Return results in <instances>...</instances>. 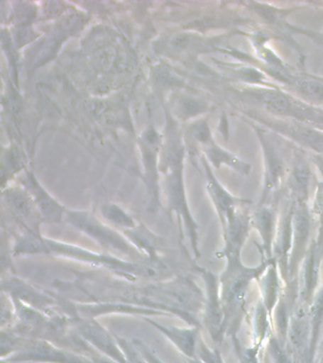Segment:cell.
I'll return each mask as SVG.
<instances>
[{
    "instance_id": "obj_3",
    "label": "cell",
    "mask_w": 323,
    "mask_h": 363,
    "mask_svg": "<svg viewBox=\"0 0 323 363\" xmlns=\"http://www.w3.org/2000/svg\"><path fill=\"white\" fill-rule=\"evenodd\" d=\"M274 258L265 259L256 267L243 265L242 259L226 260L225 271L221 274L220 295L224 308V336H237L243 318L246 316V294L253 280L259 279Z\"/></svg>"
},
{
    "instance_id": "obj_5",
    "label": "cell",
    "mask_w": 323,
    "mask_h": 363,
    "mask_svg": "<svg viewBox=\"0 0 323 363\" xmlns=\"http://www.w3.org/2000/svg\"><path fill=\"white\" fill-rule=\"evenodd\" d=\"M183 159L167 161L166 195L170 210L174 212L180 223V238L188 237L195 258L200 257L198 224L192 217L187 200L185 184L183 180Z\"/></svg>"
},
{
    "instance_id": "obj_17",
    "label": "cell",
    "mask_w": 323,
    "mask_h": 363,
    "mask_svg": "<svg viewBox=\"0 0 323 363\" xmlns=\"http://www.w3.org/2000/svg\"><path fill=\"white\" fill-rule=\"evenodd\" d=\"M252 118L259 121L261 123L272 128V129L283 133L297 143L313 150L314 152L323 153V130L317 129L310 125L303 123L297 121H283L280 118H258L251 116Z\"/></svg>"
},
{
    "instance_id": "obj_27",
    "label": "cell",
    "mask_w": 323,
    "mask_h": 363,
    "mask_svg": "<svg viewBox=\"0 0 323 363\" xmlns=\"http://www.w3.org/2000/svg\"><path fill=\"white\" fill-rule=\"evenodd\" d=\"M253 345L262 347L263 342L272 336V316L263 305L262 300L258 301L251 316Z\"/></svg>"
},
{
    "instance_id": "obj_16",
    "label": "cell",
    "mask_w": 323,
    "mask_h": 363,
    "mask_svg": "<svg viewBox=\"0 0 323 363\" xmlns=\"http://www.w3.org/2000/svg\"><path fill=\"white\" fill-rule=\"evenodd\" d=\"M246 206H241L232 212L223 227L224 248L221 251V257L226 260L235 259L241 257L243 247L248 237L251 228V215L246 209Z\"/></svg>"
},
{
    "instance_id": "obj_11",
    "label": "cell",
    "mask_w": 323,
    "mask_h": 363,
    "mask_svg": "<svg viewBox=\"0 0 323 363\" xmlns=\"http://www.w3.org/2000/svg\"><path fill=\"white\" fill-rule=\"evenodd\" d=\"M322 240H313L306 252L297 277V299L294 306L310 308L319 289L320 264H322Z\"/></svg>"
},
{
    "instance_id": "obj_33",
    "label": "cell",
    "mask_w": 323,
    "mask_h": 363,
    "mask_svg": "<svg viewBox=\"0 0 323 363\" xmlns=\"http://www.w3.org/2000/svg\"><path fill=\"white\" fill-rule=\"evenodd\" d=\"M231 339L240 363H260V346L252 345L249 347H246L240 342L237 336L232 337Z\"/></svg>"
},
{
    "instance_id": "obj_39",
    "label": "cell",
    "mask_w": 323,
    "mask_h": 363,
    "mask_svg": "<svg viewBox=\"0 0 323 363\" xmlns=\"http://www.w3.org/2000/svg\"><path fill=\"white\" fill-rule=\"evenodd\" d=\"M192 135H194L195 140L207 145V146L214 142L212 140V132L209 124L205 121L198 122V123L195 125L194 128H192Z\"/></svg>"
},
{
    "instance_id": "obj_47",
    "label": "cell",
    "mask_w": 323,
    "mask_h": 363,
    "mask_svg": "<svg viewBox=\"0 0 323 363\" xmlns=\"http://www.w3.org/2000/svg\"><path fill=\"white\" fill-rule=\"evenodd\" d=\"M322 363H323V359H322Z\"/></svg>"
},
{
    "instance_id": "obj_37",
    "label": "cell",
    "mask_w": 323,
    "mask_h": 363,
    "mask_svg": "<svg viewBox=\"0 0 323 363\" xmlns=\"http://www.w3.org/2000/svg\"><path fill=\"white\" fill-rule=\"evenodd\" d=\"M206 105L202 101L195 99H184L180 101V111L181 115L186 118H192L205 112Z\"/></svg>"
},
{
    "instance_id": "obj_2",
    "label": "cell",
    "mask_w": 323,
    "mask_h": 363,
    "mask_svg": "<svg viewBox=\"0 0 323 363\" xmlns=\"http://www.w3.org/2000/svg\"><path fill=\"white\" fill-rule=\"evenodd\" d=\"M11 250L13 257L49 255L67 258L95 269L112 272L116 277L132 282H136L140 278L155 280L165 277L169 271V267L164 262L124 259L110 252H94L76 244L64 242L33 233L22 232L16 235Z\"/></svg>"
},
{
    "instance_id": "obj_21",
    "label": "cell",
    "mask_w": 323,
    "mask_h": 363,
    "mask_svg": "<svg viewBox=\"0 0 323 363\" xmlns=\"http://www.w3.org/2000/svg\"><path fill=\"white\" fill-rule=\"evenodd\" d=\"M132 245L151 262H163V254L165 249V240L155 234L143 223H138L134 228L123 231Z\"/></svg>"
},
{
    "instance_id": "obj_1",
    "label": "cell",
    "mask_w": 323,
    "mask_h": 363,
    "mask_svg": "<svg viewBox=\"0 0 323 363\" xmlns=\"http://www.w3.org/2000/svg\"><path fill=\"white\" fill-rule=\"evenodd\" d=\"M70 286L89 299L87 302H121L158 309L177 317L189 325L201 326L205 294L189 275L178 274L158 282L136 284L92 272H75Z\"/></svg>"
},
{
    "instance_id": "obj_13",
    "label": "cell",
    "mask_w": 323,
    "mask_h": 363,
    "mask_svg": "<svg viewBox=\"0 0 323 363\" xmlns=\"http://www.w3.org/2000/svg\"><path fill=\"white\" fill-rule=\"evenodd\" d=\"M4 199L11 215L21 227L22 232L41 234L40 226L43 220L24 187L4 189Z\"/></svg>"
},
{
    "instance_id": "obj_45",
    "label": "cell",
    "mask_w": 323,
    "mask_h": 363,
    "mask_svg": "<svg viewBox=\"0 0 323 363\" xmlns=\"http://www.w3.org/2000/svg\"><path fill=\"white\" fill-rule=\"evenodd\" d=\"M322 159H320V164H319V166H322L323 167V153L322 155Z\"/></svg>"
},
{
    "instance_id": "obj_4",
    "label": "cell",
    "mask_w": 323,
    "mask_h": 363,
    "mask_svg": "<svg viewBox=\"0 0 323 363\" xmlns=\"http://www.w3.org/2000/svg\"><path fill=\"white\" fill-rule=\"evenodd\" d=\"M65 221L77 231L92 238L99 245L104 247L110 254L130 257L135 261L148 260L132 245L126 235L102 221L92 212L67 209Z\"/></svg>"
},
{
    "instance_id": "obj_12",
    "label": "cell",
    "mask_w": 323,
    "mask_h": 363,
    "mask_svg": "<svg viewBox=\"0 0 323 363\" xmlns=\"http://www.w3.org/2000/svg\"><path fill=\"white\" fill-rule=\"evenodd\" d=\"M292 230L293 235L289 259V283L296 279L300 267L310 246L308 242L311 231V216L306 203H292Z\"/></svg>"
},
{
    "instance_id": "obj_9",
    "label": "cell",
    "mask_w": 323,
    "mask_h": 363,
    "mask_svg": "<svg viewBox=\"0 0 323 363\" xmlns=\"http://www.w3.org/2000/svg\"><path fill=\"white\" fill-rule=\"evenodd\" d=\"M13 363H92L87 357L48 340L28 339L24 347L7 359Z\"/></svg>"
},
{
    "instance_id": "obj_40",
    "label": "cell",
    "mask_w": 323,
    "mask_h": 363,
    "mask_svg": "<svg viewBox=\"0 0 323 363\" xmlns=\"http://www.w3.org/2000/svg\"><path fill=\"white\" fill-rule=\"evenodd\" d=\"M131 342L135 347L138 349V352L141 354V356L144 357L149 363H165L160 357H158V354L146 345V342L140 339H132Z\"/></svg>"
},
{
    "instance_id": "obj_7",
    "label": "cell",
    "mask_w": 323,
    "mask_h": 363,
    "mask_svg": "<svg viewBox=\"0 0 323 363\" xmlns=\"http://www.w3.org/2000/svg\"><path fill=\"white\" fill-rule=\"evenodd\" d=\"M1 291L5 292L15 302L46 313L53 314L61 311L62 298L58 295L53 296L52 292L33 286L28 281L16 277L15 274H2Z\"/></svg>"
},
{
    "instance_id": "obj_26",
    "label": "cell",
    "mask_w": 323,
    "mask_h": 363,
    "mask_svg": "<svg viewBox=\"0 0 323 363\" xmlns=\"http://www.w3.org/2000/svg\"><path fill=\"white\" fill-rule=\"evenodd\" d=\"M280 278L282 279L276 261L274 259L257 280L259 282L261 295H262L261 300L270 312L271 316L283 292Z\"/></svg>"
},
{
    "instance_id": "obj_25",
    "label": "cell",
    "mask_w": 323,
    "mask_h": 363,
    "mask_svg": "<svg viewBox=\"0 0 323 363\" xmlns=\"http://www.w3.org/2000/svg\"><path fill=\"white\" fill-rule=\"evenodd\" d=\"M249 95L259 101L271 115L277 118H289L293 109V98L285 91L273 86H263L258 89L246 90Z\"/></svg>"
},
{
    "instance_id": "obj_42",
    "label": "cell",
    "mask_w": 323,
    "mask_h": 363,
    "mask_svg": "<svg viewBox=\"0 0 323 363\" xmlns=\"http://www.w3.org/2000/svg\"><path fill=\"white\" fill-rule=\"evenodd\" d=\"M35 37L36 34L33 30H30V28H21L16 36V45H18V48H21L22 45L28 44V43L33 41Z\"/></svg>"
},
{
    "instance_id": "obj_24",
    "label": "cell",
    "mask_w": 323,
    "mask_h": 363,
    "mask_svg": "<svg viewBox=\"0 0 323 363\" xmlns=\"http://www.w3.org/2000/svg\"><path fill=\"white\" fill-rule=\"evenodd\" d=\"M276 212L272 207L263 204L251 216V224L259 233L262 240L263 258L271 259L273 257V244L278 227Z\"/></svg>"
},
{
    "instance_id": "obj_38",
    "label": "cell",
    "mask_w": 323,
    "mask_h": 363,
    "mask_svg": "<svg viewBox=\"0 0 323 363\" xmlns=\"http://www.w3.org/2000/svg\"><path fill=\"white\" fill-rule=\"evenodd\" d=\"M254 5L253 10L256 11L260 16L263 17L265 20L269 22H278L283 14L285 13V11L280 10V9L270 7V6H265L263 4H257V3H252Z\"/></svg>"
},
{
    "instance_id": "obj_31",
    "label": "cell",
    "mask_w": 323,
    "mask_h": 363,
    "mask_svg": "<svg viewBox=\"0 0 323 363\" xmlns=\"http://www.w3.org/2000/svg\"><path fill=\"white\" fill-rule=\"evenodd\" d=\"M268 348L271 363H294L288 347L276 336L269 337Z\"/></svg>"
},
{
    "instance_id": "obj_35",
    "label": "cell",
    "mask_w": 323,
    "mask_h": 363,
    "mask_svg": "<svg viewBox=\"0 0 323 363\" xmlns=\"http://www.w3.org/2000/svg\"><path fill=\"white\" fill-rule=\"evenodd\" d=\"M116 339H117L119 345H120L121 350L126 354L127 363H149L143 356L138 349L133 345L131 340L121 337L120 335L115 333Z\"/></svg>"
},
{
    "instance_id": "obj_14",
    "label": "cell",
    "mask_w": 323,
    "mask_h": 363,
    "mask_svg": "<svg viewBox=\"0 0 323 363\" xmlns=\"http://www.w3.org/2000/svg\"><path fill=\"white\" fill-rule=\"evenodd\" d=\"M73 311L79 316L98 319L107 315H129L140 318L173 317L166 312L158 309L144 308L121 302H79L73 301Z\"/></svg>"
},
{
    "instance_id": "obj_10",
    "label": "cell",
    "mask_w": 323,
    "mask_h": 363,
    "mask_svg": "<svg viewBox=\"0 0 323 363\" xmlns=\"http://www.w3.org/2000/svg\"><path fill=\"white\" fill-rule=\"evenodd\" d=\"M160 138L154 128H149L141 138L143 155V181L147 189L149 213H155L161 206L160 184H158V153L160 150Z\"/></svg>"
},
{
    "instance_id": "obj_46",
    "label": "cell",
    "mask_w": 323,
    "mask_h": 363,
    "mask_svg": "<svg viewBox=\"0 0 323 363\" xmlns=\"http://www.w3.org/2000/svg\"><path fill=\"white\" fill-rule=\"evenodd\" d=\"M317 79H319V81H322L323 82V78H322V77H317L316 76Z\"/></svg>"
},
{
    "instance_id": "obj_30",
    "label": "cell",
    "mask_w": 323,
    "mask_h": 363,
    "mask_svg": "<svg viewBox=\"0 0 323 363\" xmlns=\"http://www.w3.org/2000/svg\"><path fill=\"white\" fill-rule=\"evenodd\" d=\"M101 215L112 225L126 230L134 228L137 226V221L126 210L114 203H106L100 207Z\"/></svg>"
},
{
    "instance_id": "obj_32",
    "label": "cell",
    "mask_w": 323,
    "mask_h": 363,
    "mask_svg": "<svg viewBox=\"0 0 323 363\" xmlns=\"http://www.w3.org/2000/svg\"><path fill=\"white\" fill-rule=\"evenodd\" d=\"M117 52L113 47H104L93 56V65L100 71H109L114 67Z\"/></svg>"
},
{
    "instance_id": "obj_19",
    "label": "cell",
    "mask_w": 323,
    "mask_h": 363,
    "mask_svg": "<svg viewBox=\"0 0 323 363\" xmlns=\"http://www.w3.org/2000/svg\"><path fill=\"white\" fill-rule=\"evenodd\" d=\"M143 320L163 335L183 357L189 359L197 357V348L201 337L200 330L202 328L201 326L191 325L188 328H180V326L163 325L155 322L153 318H143Z\"/></svg>"
},
{
    "instance_id": "obj_23",
    "label": "cell",
    "mask_w": 323,
    "mask_h": 363,
    "mask_svg": "<svg viewBox=\"0 0 323 363\" xmlns=\"http://www.w3.org/2000/svg\"><path fill=\"white\" fill-rule=\"evenodd\" d=\"M312 172L302 152H295L288 175V186L292 200L307 203L310 191Z\"/></svg>"
},
{
    "instance_id": "obj_41",
    "label": "cell",
    "mask_w": 323,
    "mask_h": 363,
    "mask_svg": "<svg viewBox=\"0 0 323 363\" xmlns=\"http://www.w3.org/2000/svg\"><path fill=\"white\" fill-rule=\"evenodd\" d=\"M6 164L4 167H7V175H12L13 173L18 172L21 169V161L19 159L18 153L15 149L10 150L7 153Z\"/></svg>"
},
{
    "instance_id": "obj_18",
    "label": "cell",
    "mask_w": 323,
    "mask_h": 363,
    "mask_svg": "<svg viewBox=\"0 0 323 363\" xmlns=\"http://www.w3.org/2000/svg\"><path fill=\"white\" fill-rule=\"evenodd\" d=\"M22 184L32 197L43 223L55 224L65 221L66 207L62 206L44 189L33 173L28 172L25 175Z\"/></svg>"
},
{
    "instance_id": "obj_36",
    "label": "cell",
    "mask_w": 323,
    "mask_h": 363,
    "mask_svg": "<svg viewBox=\"0 0 323 363\" xmlns=\"http://www.w3.org/2000/svg\"><path fill=\"white\" fill-rule=\"evenodd\" d=\"M197 357L203 363H225L220 351L218 349L209 348L204 342L202 337H200L198 345Z\"/></svg>"
},
{
    "instance_id": "obj_44",
    "label": "cell",
    "mask_w": 323,
    "mask_h": 363,
    "mask_svg": "<svg viewBox=\"0 0 323 363\" xmlns=\"http://www.w3.org/2000/svg\"><path fill=\"white\" fill-rule=\"evenodd\" d=\"M181 363H203L201 362L198 357H195V359H189V357H182V362Z\"/></svg>"
},
{
    "instance_id": "obj_6",
    "label": "cell",
    "mask_w": 323,
    "mask_h": 363,
    "mask_svg": "<svg viewBox=\"0 0 323 363\" xmlns=\"http://www.w3.org/2000/svg\"><path fill=\"white\" fill-rule=\"evenodd\" d=\"M64 312L69 315L72 328L93 348L118 363H127L115 333L102 325L98 319L79 316L73 311L72 302L66 300Z\"/></svg>"
},
{
    "instance_id": "obj_15",
    "label": "cell",
    "mask_w": 323,
    "mask_h": 363,
    "mask_svg": "<svg viewBox=\"0 0 323 363\" xmlns=\"http://www.w3.org/2000/svg\"><path fill=\"white\" fill-rule=\"evenodd\" d=\"M263 147V160H265V177H263V191L260 206H263L272 192L276 191L283 183L285 174V161L274 141L269 138L265 130L254 126Z\"/></svg>"
},
{
    "instance_id": "obj_34",
    "label": "cell",
    "mask_w": 323,
    "mask_h": 363,
    "mask_svg": "<svg viewBox=\"0 0 323 363\" xmlns=\"http://www.w3.org/2000/svg\"><path fill=\"white\" fill-rule=\"evenodd\" d=\"M15 305L5 292L1 291V329L10 328L16 323Z\"/></svg>"
},
{
    "instance_id": "obj_22",
    "label": "cell",
    "mask_w": 323,
    "mask_h": 363,
    "mask_svg": "<svg viewBox=\"0 0 323 363\" xmlns=\"http://www.w3.org/2000/svg\"><path fill=\"white\" fill-rule=\"evenodd\" d=\"M206 176H207V189L211 196L212 203L219 216L222 228L226 225V220L229 216L232 214L237 207L248 204L249 201L245 199L236 198L220 184V182L215 178L212 169H209L208 164L205 163Z\"/></svg>"
},
{
    "instance_id": "obj_8",
    "label": "cell",
    "mask_w": 323,
    "mask_h": 363,
    "mask_svg": "<svg viewBox=\"0 0 323 363\" xmlns=\"http://www.w3.org/2000/svg\"><path fill=\"white\" fill-rule=\"evenodd\" d=\"M194 272L199 274L206 286L205 303L202 314V326L214 342L220 343L224 340V308L220 295V279L214 272L202 267L195 266Z\"/></svg>"
},
{
    "instance_id": "obj_43",
    "label": "cell",
    "mask_w": 323,
    "mask_h": 363,
    "mask_svg": "<svg viewBox=\"0 0 323 363\" xmlns=\"http://www.w3.org/2000/svg\"><path fill=\"white\" fill-rule=\"evenodd\" d=\"M189 44V37L184 35V34H180V35H177L175 38L173 39L172 45H174L175 48H185L187 45Z\"/></svg>"
},
{
    "instance_id": "obj_20",
    "label": "cell",
    "mask_w": 323,
    "mask_h": 363,
    "mask_svg": "<svg viewBox=\"0 0 323 363\" xmlns=\"http://www.w3.org/2000/svg\"><path fill=\"white\" fill-rule=\"evenodd\" d=\"M292 204L288 212L278 221L273 244V257L285 285L289 283V259L292 249Z\"/></svg>"
},
{
    "instance_id": "obj_29",
    "label": "cell",
    "mask_w": 323,
    "mask_h": 363,
    "mask_svg": "<svg viewBox=\"0 0 323 363\" xmlns=\"http://www.w3.org/2000/svg\"><path fill=\"white\" fill-rule=\"evenodd\" d=\"M206 153L208 155L209 160L217 169L225 164V166L231 167L235 172H239L243 175H248L249 172H251V164L241 160L237 156L232 155L228 150H224L223 147L217 146L214 142L208 145Z\"/></svg>"
},
{
    "instance_id": "obj_28",
    "label": "cell",
    "mask_w": 323,
    "mask_h": 363,
    "mask_svg": "<svg viewBox=\"0 0 323 363\" xmlns=\"http://www.w3.org/2000/svg\"><path fill=\"white\" fill-rule=\"evenodd\" d=\"M309 323H310V357L311 362L314 363L320 332L323 326V285L317 289L313 302L309 308Z\"/></svg>"
}]
</instances>
